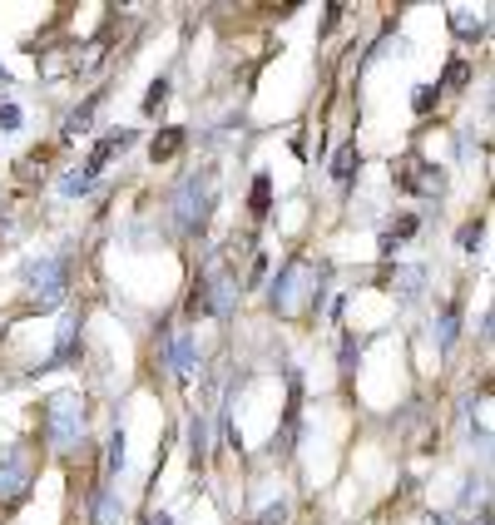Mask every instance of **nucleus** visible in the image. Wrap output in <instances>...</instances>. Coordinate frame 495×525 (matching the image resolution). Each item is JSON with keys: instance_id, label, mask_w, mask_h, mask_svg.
I'll return each mask as SVG.
<instances>
[{"instance_id": "1", "label": "nucleus", "mask_w": 495, "mask_h": 525, "mask_svg": "<svg viewBox=\"0 0 495 525\" xmlns=\"http://www.w3.org/2000/svg\"><path fill=\"white\" fill-rule=\"evenodd\" d=\"M209 209H213V174L184 179L179 199H173V218H179V228H184V233H198L203 218H209Z\"/></svg>"}, {"instance_id": "2", "label": "nucleus", "mask_w": 495, "mask_h": 525, "mask_svg": "<svg viewBox=\"0 0 495 525\" xmlns=\"http://www.w3.org/2000/svg\"><path fill=\"white\" fill-rule=\"evenodd\" d=\"M45 437H50V446H70V441H80V431H85V412H80V397L74 392H60V397H50V407H45Z\"/></svg>"}, {"instance_id": "3", "label": "nucleus", "mask_w": 495, "mask_h": 525, "mask_svg": "<svg viewBox=\"0 0 495 525\" xmlns=\"http://www.w3.org/2000/svg\"><path fill=\"white\" fill-rule=\"evenodd\" d=\"M20 278H25V288L35 293L40 308H60V302H65V268H60L55 258H35V262H25Z\"/></svg>"}, {"instance_id": "4", "label": "nucleus", "mask_w": 495, "mask_h": 525, "mask_svg": "<svg viewBox=\"0 0 495 525\" xmlns=\"http://www.w3.org/2000/svg\"><path fill=\"white\" fill-rule=\"evenodd\" d=\"M312 262H283V273L272 278V288H268V298H272V308H278V313H293L297 308V293H302V283H312Z\"/></svg>"}, {"instance_id": "5", "label": "nucleus", "mask_w": 495, "mask_h": 525, "mask_svg": "<svg viewBox=\"0 0 495 525\" xmlns=\"http://www.w3.org/2000/svg\"><path fill=\"white\" fill-rule=\"evenodd\" d=\"M396 188H407V194H441L446 188V174L436 164H421V159H401L396 164Z\"/></svg>"}, {"instance_id": "6", "label": "nucleus", "mask_w": 495, "mask_h": 525, "mask_svg": "<svg viewBox=\"0 0 495 525\" xmlns=\"http://www.w3.org/2000/svg\"><path fill=\"white\" fill-rule=\"evenodd\" d=\"M134 139H139L134 129H114V134H104V139H99V144H95V154H89V159H85V169H80V174H89V179H95L99 169H104V164H110L114 154H124V149H129Z\"/></svg>"}, {"instance_id": "7", "label": "nucleus", "mask_w": 495, "mask_h": 525, "mask_svg": "<svg viewBox=\"0 0 495 525\" xmlns=\"http://www.w3.org/2000/svg\"><path fill=\"white\" fill-rule=\"evenodd\" d=\"M30 481V461H25L20 451H11L5 461H0V500H15Z\"/></svg>"}, {"instance_id": "8", "label": "nucleus", "mask_w": 495, "mask_h": 525, "mask_svg": "<svg viewBox=\"0 0 495 525\" xmlns=\"http://www.w3.org/2000/svg\"><path fill=\"white\" fill-rule=\"evenodd\" d=\"M169 367L179 372V382H194V377H198V352H194V338H173V342H169Z\"/></svg>"}, {"instance_id": "9", "label": "nucleus", "mask_w": 495, "mask_h": 525, "mask_svg": "<svg viewBox=\"0 0 495 525\" xmlns=\"http://www.w3.org/2000/svg\"><path fill=\"white\" fill-rule=\"evenodd\" d=\"M184 149V129L179 125H169V129H159V134H154V144H148V154H154V164L159 159H173V154Z\"/></svg>"}, {"instance_id": "10", "label": "nucleus", "mask_w": 495, "mask_h": 525, "mask_svg": "<svg viewBox=\"0 0 495 525\" xmlns=\"http://www.w3.org/2000/svg\"><path fill=\"white\" fill-rule=\"evenodd\" d=\"M456 327H461V313H456V302H446L441 317H436V347H456Z\"/></svg>"}, {"instance_id": "11", "label": "nucleus", "mask_w": 495, "mask_h": 525, "mask_svg": "<svg viewBox=\"0 0 495 525\" xmlns=\"http://www.w3.org/2000/svg\"><path fill=\"white\" fill-rule=\"evenodd\" d=\"M95 110H99V95H95V100H85V104H80V110L70 114V119H65V144H70L74 134H85V129L95 125Z\"/></svg>"}, {"instance_id": "12", "label": "nucleus", "mask_w": 495, "mask_h": 525, "mask_svg": "<svg viewBox=\"0 0 495 525\" xmlns=\"http://www.w3.org/2000/svg\"><path fill=\"white\" fill-rule=\"evenodd\" d=\"M416 224H421L416 213H401V218H396V224L382 233V253H392L396 243H401V238H416Z\"/></svg>"}, {"instance_id": "13", "label": "nucleus", "mask_w": 495, "mask_h": 525, "mask_svg": "<svg viewBox=\"0 0 495 525\" xmlns=\"http://www.w3.org/2000/svg\"><path fill=\"white\" fill-rule=\"evenodd\" d=\"M188 451H194V461H209V422L203 416L188 422Z\"/></svg>"}, {"instance_id": "14", "label": "nucleus", "mask_w": 495, "mask_h": 525, "mask_svg": "<svg viewBox=\"0 0 495 525\" xmlns=\"http://www.w3.org/2000/svg\"><path fill=\"white\" fill-rule=\"evenodd\" d=\"M352 169H357V144H342V149H337V159H332L337 184H352Z\"/></svg>"}, {"instance_id": "15", "label": "nucleus", "mask_w": 495, "mask_h": 525, "mask_svg": "<svg viewBox=\"0 0 495 525\" xmlns=\"http://www.w3.org/2000/svg\"><path fill=\"white\" fill-rule=\"evenodd\" d=\"M89 188H95V179H89V174H80V169H70V174L60 179V194H65V199H85Z\"/></svg>"}, {"instance_id": "16", "label": "nucleus", "mask_w": 495, "mask_h": 525, "mask_svg": "<svg viewBox=\"0 0 495 525\" xmlns=\"http://www.w3.org/2000/svg\"><path fill=\"white\" fill-rule=\"evenodd\" d=\"M74 342H80V323H74V317H65V327H60V352H55V362H74Z\"/></svg>"}, {"instance_id": "17", "label": "nucleus", "mask_w": 495, "mask_h": 525, "mask_svg": "<svg viewBox=\"0 0 495 525\" xmlns=\"http://www.w3.org/2000/svg\"><path fill=\"white\" fill-rule=\"evenodd\" d=\"M248 203H253V213H268V203H272V179L268 174L253 179V199H248Z\"/></svg>"}, {"instance_id": "18", "label": "nucleus", "mask_w": 495, "mask_h": 525, "mask_svg": "<svg viewBox=\"0 0 495 525\" xmlns=\"http://www.w3.org/2000/svg\"><path fill=\"white\" fill-rule=\"evenodd\" d=\"M213 302H209V283H198L194 293H188V317H209Z\"/></svg>"}, {"instance_id": "19", "label": "nucleus", "mask_w": 495, "mask_h": 525, "mask_svg": "<svg viewBox=\"0 0 495 525\" xmlns=\"http://www.w3.org/2000/svg\"><path fill=\"white\" fill-rule=\"evenodd\" d=\"M164 100H169V80H154V85H148V95H144V114H159Z\"/></svg>"}, {"instance_id": "20", "label": "nucleus", "mask_w": 495, "mask_h": 525, "mask_svg": "<svg viewBox=\"0 0 495 525\" xmlns=\"http://www.w3.org/2000/svg\"><path fill=\"white\" fill-rule=\"evenodd\" d=\"M481 243H485V218H476V224H466V228H461V248H466V253H476Z\"/></svg>"}, {"instance_id": "21", "label": "nucleus", "mask_w": 495, "mask_h": 525, "mask_svg": "<svg viewBox=\"0 0 495 525\" xmlns=\"http://www.w3.org/2000/svg\"><path fill=\"white\" fill-rule=\"evenodd\" d=\"M436 100H441V89H431V85H421L416 95H411V110L416 114H431L436 110Z\"/></svg>"}, {"instance_id": "22", "label": "nucleus", "mask_w": 495, "mask_h": 525, "mask_svg": "<svg viewBox=\"0 0 495 525\" xmlns=\"http://www.w3.org/2000/svg\"><path fill=\"white\" fill-rule=\"evenodd\" d=\"M446 85H451V89H466V85H470V65H466V60H451V70H446Z\"/></svg>"}, {"instance_id": "23", "label": "nucleus", "mask_w": 495, "mask_h": 525, "mask_svg": "<svg viewBox=\"0 0 495 525\" xmlns=\"http://www.w3.org/2000/svg\"><path fill=\"white\" fill-rule=\"evenodd\" d=\"M456 35H461V40H481V35H485V20H470V15H456Z\"/></svg>"}, {"instance_id": "24", "label": "nucleus", "mask_w": 495, "mask_h": 525, "mask_svg": "<svg viewBox=\"0 0 495 525\" xmlns=\"http://www.w3.org/2000/svg\"><path fill=\"white\" fill-rule=\"evenodd\" d=\"M421 283H426V273H421V268H407V273H401V298H416Z\"/></svg>"}, {"instance_id": "25", "label": "nucleus", "mask_w": 495, "mask_h": 525, "mask_svg": "<svg viewBox=\"0 0 495 525\" xmlns=\"http://www.w3.org/2000/svg\"><path fill=\"white\" fill-rule=\"evenodd\" d=\"M110 521H114V500L99 491V496H95V525H110Z\"/></svg>"}, {"instance_id": "26", "label": "nucleus", "mask_w": 495, "mask_h": 525, "mask_svg": "<svg viewBox=\"0 0 495 525\" xmlns=\"http://www.w3.org/2000/svg\"><path fill=\"white\" fill-rule=\"evenodd\" d=\"M283 521H287V506L278 500V506H268V511H263V521H258V525H283Z\"/></svg>"}, {"instance_id": "27", "label": "nucleus", "mask_w": 495, "mask_h": 525, "mask_svg": "<svg viewBox=\"0 0 495 525\" xmlns=\"http://www.w3.org/2000/svg\"><path fill=\"white\" fill-rule=\"evenodd\" d=\"M0 129H20V110L15 104H0Z\"/></svg>"}, {"instance_id": "28", "label": "nucleus", "mask_w": 495, "mask_h": 525, "mask_svg": "<svg viewBox=\"0 0 495 525\" xmlns=\"http://www.w3.org/2000/svg\"><path fill=\"white\" fill-rule=\"evenodd\" d=\"M110 471H124V437L110 441Z\"/></svg>"}, {"instance_id": "29", "label": "nucleus", "mask_w": 495, "mask_h": 525, "mask_svg": "<svg viewBox=\"0 0 495 525\" xmlns=\"http://www.w3.org/2000/svg\"><path fill=\"white\" fill-rule=\"evenodd\" d=\"M148 525H173V521H169V515H154V521H148Z\"/></svg>"}]
</instances>
